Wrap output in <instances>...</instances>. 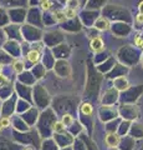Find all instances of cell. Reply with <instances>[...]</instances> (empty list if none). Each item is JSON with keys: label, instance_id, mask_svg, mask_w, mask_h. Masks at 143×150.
I'll return each instance as SVG.
<instances>
[{"label": "cell", "instance_id": "cell-1", "mask_svg": "<svg viewBox=\"0 0 143 150\" xmlns=\"http://www.w3.org/2000/svg\"><path fill=\"white\" fill-rule=\"evenodd\" d=\"M105 140H106V144H107L110 148H116V146H118V144H119V137L117 134H114V133L107 134L106 135V138H105Z\"/></svg>", "mask_w": 143, "mask_h": 150}, {"label": "cell", "instance_id": "cell-2", "mask_svg": "<svg viewBox=\"0 0 143 150\" xmlns=\"http://www.w3.org/2000/svg\"><path fill=\"white\" fill-rule=\"evenodd\" d=\"M91 49L95 51V53H100V51H102L105 49V44H103V40L101 39V38H93V39L91 40Z\"/></svg>", "mask_w": 143, "mask_h": 150}, {"label": "cell", "instance_id": "cell-3", "mask_svg": "<svg viewBox=\"0 0 143 150\" xmlns=\"http://www.w3.org/2000/svg\"><path fill=\"white\" fill-rule=\"evenodd\" d=\"M95 26L97 28L98 30H108L110 29V23L106 18H98L97 20H96Z\"/></svg>", "mask_w": 143, "mask_h": 150}, {"label": "cell", "instance_id": "cell-4", "mask_svg": "<svg viewBox=\"0 0 143 150\" xmlns=\"http://www.w3.org/2000/svg\"><path fill=\"white\" fill-rule=\"evenodd\" d=\"M40 58H41V55H40L39 50H31V51H29V54H27V60L33 64L38 63L40 60Z\"/></svg>", "mask_w": 143, "mask_h": 150}, {"label": "cell", "instance_id": "cell-5", "mask_svg": "<svg viewBox=\"0 0 143 150\" xmlns=\"http://www.w3.org/2000/svg\"><path fill=\"white\" fill-rule=\"evenodd\" d=\"M54 18H55V20H56L57 23H62V21H65L66 20V15H65V11L63 10H56V11H54Z\"/></svg>", "mask_w": 143, "mask_h": 150}, {"label": "cell", "instance_id": "cell-6", "mask_svg": "<svg viewBox=\"0 0 143 150\" xmlns=\"http://www.w3.org/2000/svg\"><path fill=\"white\" fill-rule=\"evenodd\" d=\"M25 69V65H24V62L22 60H15L14 62V70H15L16 73H22Z\"/></svg>", "mask_w": 143, "mask_h": 150}, {"label": "cell", "instance_id": "cell-7", "mask_svg": "<svg viewBox=\"0 0 143 150\" xmlns=\"http://www.w3.org/2000/svg\"><path fill=\"white\" fill-rule=\"evenodd\" d=\"M81 111L84 112L85 115H91L93 109H92V105L89 104V103H84V104L81 105Z\"/></svg>", "mask_w": 143, "mask_h": 150}, {"label": "cell", "instance_id": "cell-8", "mask_svg": "<svg viewBox=\"0 0 143 150\" xmlns=\"http://www.w3.org/2000/svg\"><path fill=\"white\" fill-rule=\"evenodd\" d=\"M52 129L55 133H63V131H65V125L62 124V121H59V123H55Z\"/></svg>", "mask_w": 143, "mask_h": 150}, {"label": "cell", "instance_id": "cell-9", "mask_svg": "<svg viewBox=\"0 0 143 150\" xmlns=\"http://www.w3.org/2000/svg\"><path fill=\"white\" fill-rule=\"evenodd\" d=\"M73 123V118L70 115V114H66V115H63V118H62V124L63 125H71Z\"/></svg>", "mask_w": 143, "mask_h": 150}, {"label": "cell", "instance_id": "cell-10", "mask_svg": "<svg viewBox=\"0 0 143 150\" xmlns=\"http://www.w3.org/2000/svg\"><path fill=\"white\" fill-rule=\"evenodd\" d=\"M63 11H65V15H66L67 19H72L76 15V10L72 9V8H66V10H63Z\"/></svg>", "mask_w": 143, "mask_h": 150}, {"label": "cell", "instance_id": "cell-11", "mask_svg": "<svg viewBox=\"0 0 143 150\" xmlns=\"http://www.w3.org/2000/svg\"><path fill=\"white\" fill-rule=\"evenodd\" d=\"M51 6H52V1H41V8L44 10H49Z\"/></svg>", "mask_w": 143, "mask_h": 150}, {"label": "cell", "instance_id": "cell-12", "mask_svg": "<svg viewBox=\"0 0 143 150\" xmlns=\"http://www.w3.org/2000/svg\"><path fill=\"white\" fill-rule=\"evenodd\" d=\"M0 124L3 125V128H6V126L10 125V119H9L8 116H6V118H3L1 120H0Z\"/></svg>", "mask_w": 143, "mask_h": 150}, {"label": "cell", "instance_id": "cell-13", "mask_svg": "<svg viewBox=\"0 0 143 150\" xmlns=\"http://www.w3.org/2000/svg\"><path fill=\"white\" fill-rule=\"evenodd\" d=\"M135 44L137 46H140V48H143V38L142 36H137L135 39Z\"/></svg>", "mask_w": 143, "mask_h": 150}, {"label": "cell", "instance_id": "cell-14", "mask_svg": "<svg viewBox=\"0 0 143 150\" xmlns=\"http://www.w3.org/2000/svg\"><path fill=\"white\" fill-rule=\"evenodd\" d=\"M136 21L138 23V24H143V14H138V15L136 16Z\"/></svg>", "mask_w": 143, "mask_h": 150}, {"label": "cell", "instance_id": "cell-15", "mask_svg": "<svg viewBox=\"0 0 143 150\" xmlns=\"http://www.w3.org/2000/svg\"><path fill=\"white\" fill-rule=\"evenodd\" d=\"M5 83H8V79H6L5 76H4V75L0 74V86H3Z\"/></svg>", "mask_w": 143, "mask_h": 150}, {"label": "cell", "instance_id": "cell-16", "mask_svg": "<svg viewBox=\"0 0 143 150\" xmlns=\"http://www.w3.org/2000/svg\"><path fill=\"white\" fill-rule=\"evenodd\" d=\"M140 11H141V14H143V1L140 4Z\"/></svg>", "mask_w": 143, "mask_h": 150}, {"label": "cell", "instance_id": "cell-17", "mask_svg": "<svg viewBox=\"0 0 143 150\" xmlns=\"http://www.w3.org/2000/svg\"><path fill=\"white\" fill-rule=\"evenodd\" d=\"M24 150H34V149H33V148H25Z\"/></svg>", "mask_w": 143, "mask_h": 150}, {"label": "cell", "instance_id": "cell-18", "mask_svg": "<svg viewBox=\"0 0 143 150\" xmlns=\"http://www.w3.org/2000/svg\"><path fill=\"white\" fill-rule=\"evenodd\" d=\"M1 129H3V125H1V124H0V130H1Z\"/></svg>", "mask_w": 143, "mask_h": 150}]
</instances>
